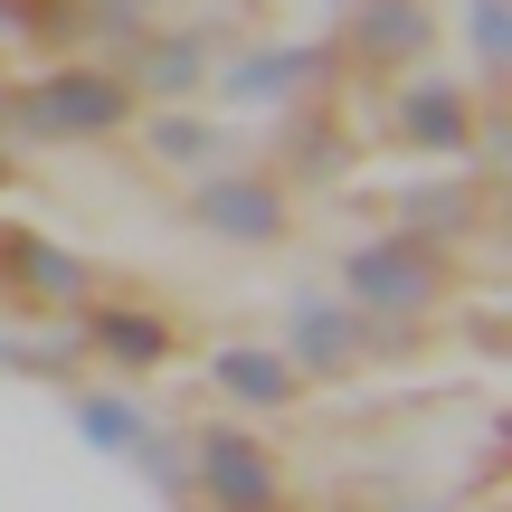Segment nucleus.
I'll return each mask as SVG.
<instances>
[{
    "mask_svg": "<svg viewBox=\"0 0 512 512\" xmlns=\"http://www.w3.org/2000/svg\"><path fill=\"white\" fill-rule=\"evenodd\" d=\"M86 351H95V361H114L124 380H143V370H162L181 342H171V323H162V313L105 304V313H86Z\"/></svg>",
    "mask_w": 512,
    "mask_h": 512,
    "instance_id": "0eeeda50",
    "label": "nucleus"
},
{
    "mask_svg": "<svg viewBox=\"0 0 512 512\" xmlns=\"http://www.w3.org/2000/svg\"><path fill=\"white\" fill-rule=\"evenodd\" d=\"M209 380H219L238 408H285L294 399V361H285V351H256V342L209 351Z\"/></svg>",
    "mask_w": 512,
    "mask_h": 512,
    "instance_id": "9d476101",
    "label": "nucleus"
},
{
    "mask_svg": "<svg viewBox=\"0 0 512 512\" xmlns=\"http://www.w3.org/2000/svg\"><path fill=\"white\" fill-rule=\"evenodd\" d=\"M399 143H418V152H465V143H475V105H465V86H446V76L399 86Z\"/></svg>",
    "mask_w": 512,
    "mask_h": 512,
    "instance_id": "6e6552de",
    "label": "nucleus"
},
{
    "mask_svg": "<svg viewBox=\"0 0 512 512\" xmlns=\"http://www.w3.org/2000/svg\"><path fill=\"white\" fill-rule=\"evenodd\" d=\"M190 219H200L209 238H228V247H275L285 238V190H275L266 171H209Z\"/></svg>",
    "mask_w": 512,
    "mask_h": 512,
    "instance_id": "20e7f679",
    "label": "nucleus"
},
{
    "mask_svg": "<svg viewBox=\"0 0 512 512\" xmlns=\"http://www.w3.org/2000/svg\"><path fill=\"white\" fill-rule=\"evenodd\" d=\"M0 285H19V294H29V304H76V294H86L95 275L76 266L67 247L29 238V228H0Z\"/></svg>",
    "mask_w": 512,
    "mask_h": 512,
    "instance_id": "423d86ee",
    "label": "nucleus"
},
{
    "mask_svg": "<svg viewBox=\"0 0 512 512\" xmlns=\"http://www.w3.org/2000/svg\"><path fill=\"white\" fill-rule=\"evenodd\" d=\"M323 67H332V48H266L256 67H228V95H247V105H275V95L313 86Z\"/></svg>",
    "mask_w": 512,
    "mask_h": 512,
    "instance_id": "9b49d317",
    "label": "nucleus"
},
{
    "mask_svg": "<svg viewBox=\"0 0 512 512\" xmlns=\"http://www.w3.org/2000/svg\"><path fill=\"white\" fill-rule=\"evenodd\" d=\"M351 48H361V67H408L437 48V10L427 0H351Z\"/></svg>",
    "mask_w": 512,
    "mask_h": 512,
    "instance_id": "39448f33",
    "label": "nucleus"
},
{
    "mask_svg": "<svg viewBox=\"0 0 512 512\" xmlns=\"http://www.w3.org/2000/svg\"><path fill=\"white\" fill-rule=\"evenodd\" d=\"M285 332H294V361H304V370H323V380L361 370V342H370V323H361V313H332V304H294V313H285Z\"/></svg>",
    "mask_w": 512,
    "mask_h": 512,
    "instance_id": "1a4fd4ad",
    "label": "nucleus"
},
{
    "mask_svg": "<svg viewBox=\"0 0 512 512\" xmlns=\"http://www.w3.org/2000/svg\"><path fill=\"white\" fill-rule=\"evenodd\" d=\"M143 67H133V95H181L190 76H200L209 38H152V48H133Z\"/></svg>",
    "mask_w": 512,
    "mask_h": 512,
    "instance_id": "f8f14e48",
    "label": "nucleus"
},
{
    "mask_svg": "<svg viewBox=\"0 0 512 512\" xmlns=\"http://www.w3.org/2000/svg\"><path fill=\"white\" fill-rule=\"evenodd\" d=\"M152 162H219V133L200 124V114H162V124H152Z\"/></svg>",
    "mask_w": 512,
    "mask_h": 512,
    "instance_id": "ddd939ff",
    "label": "nucleus"
},
{
    "mask_svg": "<svg viewBox=\"0 0 512 512\" xmlns=\"http://www.w3.org/2000/svg\"><path fill=\"white\" fill-rule=\"evenodd\" d=\"M342 10H351V0H342Z\"/></svg>",
    "mask_w": 512,
    "mask_h": 512,
    "instance_id": "dca6fc26",
    "label": "nucleus"
},
{
    "mask_svg": "<svg viewBox=\"0 0 512 512\" xmlns=\"http://www.w3.org/2000/svg\"><path fill=\"white\" fill-rule=\"evenodd\" d=\"M475 48H484V67H512V19H503V0H475Z\"/></svg>",
    "mask_w": 512,
    "mask_h": 512,
    "instance_id": "2eb2a0df",
    "label": "nucleus"
},
{
    "mask_svg": "<svg viewBox=\"0 0 512 512\" xmlns=\"http://www.w3.org/2000/svg\"><path fill=\"white\" fill-rule=\"evenodd\" d=\"M190 475H200L209 512H285V465L247 437V427H200L190 437Z\"/></svg>",
    "mask_w": 512,
    "mask_h": 512,
    "instance_id": "f03ea898",
    "label": "nucleus"
},
{
    "mask_svg": "<svg viewBox=\"0 0 512 512\" xmlns=\"http://www.w3.org/2000/svg\"><path fill=\"white\" fill-rule=\"evenodd\" d=\"M446 294V256L427 238H370L351 247V313H418Z\"/></svg>",
    "mask_w": 512,
    "mask_h": 512,
    "instance_id": "7ed1b4c3",
    "label": "nucleus"
},
{
    "mask_svg": "<svg viewBox=\"0 0 512 512\" xmlns=\"http://www.w3.org/2000/svg\"><path fill=\"white\" fill-rule=\"evenodd\" d=\"M76 418L95 427V446H143V418H133L124 399H86V408H76Z\"/></svg>",
    "mask_w": 512,
    "mask_h": 512,
    "instance_id": "4468645a",
    "label": "nucleus"
},
{
    "mask_svg": "<svg viewBox=\"0 0 512 512\" xmlns=\"http://www.w3.org/2000/svg\"><path fill=\"white\" fill-rule=\"evenodd\" d=\"M0 124L29 143H105L133 124V76L124 67H48L0 105Z\"/></svg>",
    "mask_w": 512,
    "mask_h": 512,
    "instance_id": "f257e3e1",
    "label": "nucleus"
}]
</instances>
